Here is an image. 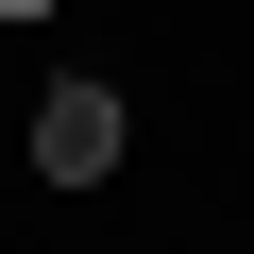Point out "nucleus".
<instances>
[{
    "label": "nucleus",
    "instance_id": "f03ea898",
    "mask_svg": "<svg viewBox=\"0 0 254 254\" xmlns=\"http://www.w3.org/2000/svg\"><path fill=\"white\" fill-rule=\"evenodd\" d=\"M17 17H51V0H0V34H17Z\"/></svg>",
    "mask_w": 254,
    "mask_h": 254
},
{
    "label": "nucleus",
    "instance_id": "f257e3e1",
    "mask_svg": "<svg viewBox=\"0 0 254 254\" xmlns=\"http://www.w3.org/2000/svg\"><path fill=\"white\" fill-rule=\"evenodd\" d=\"M34 170H51V187H102V170H119V85H51V102H34Z\"/></svg>",
    "mask_w": 254,
    "mask_h": 254
}]
</instances>
